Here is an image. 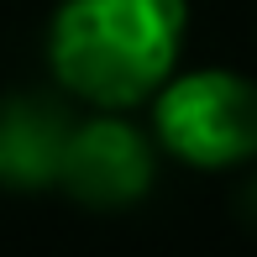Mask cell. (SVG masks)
Here are the masks:
<instances>
[{"label":"cell","mask_w":257,"mask_h":257,"mask_svg":"<svg viewBox=\"0 0 257 257\" xmlns=\"http://www.w3.org/2000/svg\"><path fill=\"white\" fill-rule=\"evenodd\" d=\"M189 0H58L48 68L89 110H132L179 74Z\"/></svg>","instance_id":"cell-1"},{"label":"cell","mask_w":257,"mask_h":257,"mask_svg":"<svg viewBox=\"0 0 257 257\" xmlns=\"http://www.w3.org/2000/svg\"><path fill=\"white\" fill-rule=\"evenodd\" d=\"M153 137L189 168L257 158V79L236 68H184L153 95Z\"/></svg>","instance_id":"cell-2"},{"label":"cell","mask_w":257,"mask_h":257,"mask_svg":"<svg viewBox=\"0 0 257 257\" xmlns=\"http://www.w3.org/2000/svg\"><path fill=\"white\" fill-rule=\"evenodd\" d=\"M158 179V147L126 110H95L74 121L58 163V189L89 210H126Z\"/></svg>","instance_id":"cell-3"},{"label":"cell","mask_w":257,"mask_h":257,"mask_svg":"<svg viewBox=\"0 0 257 257\" xmlns=\"http://www.w3.org/2000/svg\"><path fill=\"white\" fill-rule=\"evenodd\" d=\"M68 132H74V115L63 100L37 95V89L6 95L0 100V189L32 194L58 184Z\"/></svg>","instance_id":"cell-4"},{"label":"cell","mask_w":257,"mask_h":257,"mask_svg":"<svg viewBox=\"0 0 257 257\" xmlns=\"http://www.w3.org/2000/svg\"><path fill=\"white\" fill-rule=\"evenodd\" d=\"M247 205H252V210H257V179H252V189H247Z\"/></svg>","instance_id":"cell-5"}]
</instances>
